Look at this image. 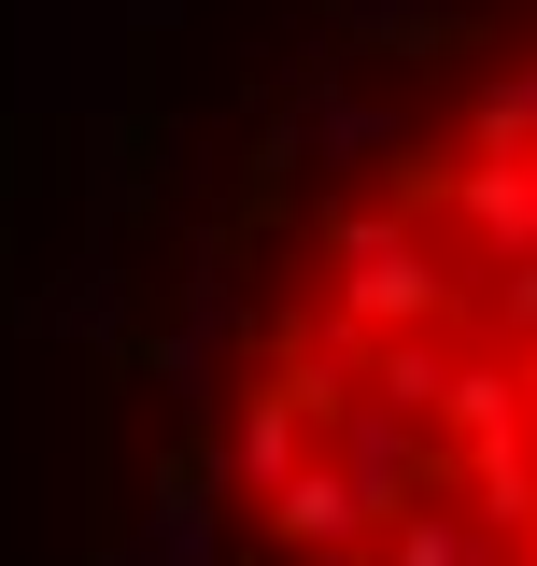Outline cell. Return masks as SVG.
I'll return each instance as SVG.
<instances>
[{
	"label": "cell",
	"instance_id": "6da1fadb",
	"mask_svg": "<svg viewBox=\"0 0 537 566\" xmlns=\"http://www.w3.org/2000/svg\"><path fill=\"white\" fill-rule=\"evenodd\" d=\"M99 382L114 566H537V0H326Z\"/></svg>",
	"mask_w": 537,
	"mask_h": 566
}]
</instances>
